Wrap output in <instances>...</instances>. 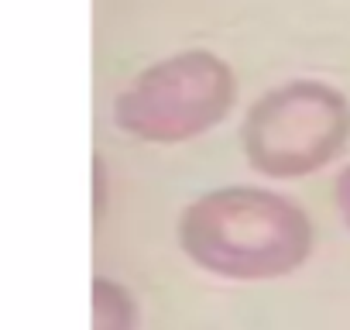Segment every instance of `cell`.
Segmentation results:
<instances>
[{
	"mask_svg": "<svg viewBox=\"0 0 350 330\" xmlns=\"http://www.w3.org/2000/svg\"><path fill=\"white\" fill-rule=\"evenodd\" d=\"M186 258L230 282L282 279L312 255L316 231L309 214L258 186H224L196 196L179 217Z\"/></svg>",
	"mask_w": 350,
	"mask_h": 330,
	"instance_id": "6da1fadb",
	"label": "cell"
},
{
	"mask_svg": "<svg viewBox=\"0 0 350 330\" xmlns=\"http://www.w3.org/2000/svg\"><path fill=\"white\" fill-rule=\"evenodd\" d=\"M350 141V100L323 79H288L268 90L241 124L251 169L299 179L329 165Z\"/></svg>",
	"mask_w": 350,
	"mask_h": 330,
	"instance_id": "7a4b0ae2",
	"label": "cell"
},
{
	"mask_svg": "<svg viewBox=\"0 0 350 330\" xmlns=\"http://www.w3.org/2000/svg\"><path fill=\"white\" fill-rule=\"evenodd\" d=\"M237 97L230 66L206 52H175L144 73L113 100V124L151 144H179L217 127Z\"/></svg>",
	"mask_w": 350,
	"mask_h": 330,
	"instance_id": "3957f363",
	"label": "cell"
},
{
	"mask_svg": "<svg viewBox=\"0 0 350 330\" xmlns=\"http://www.w3.org/2000/svg\"><path fill=\"white\" fill-rule=\"evenodd\" d=\"M93 330H137V306L124 285L110 279L93 282Z\"/></svg>",
	"mask_w": 350,
	"mask_h": 330,
	"instance_id": "277c9868",
	"label": "cell"
},
{
	"mask_svg": "<svg viewBox=\"0 0 350 330\" xmlns=\"http://www.w3.org/2000/svg\"><path fill=\"white\" fill-rule=\"evenodd\" d=\"M333 196H336V207H340V214H343V220H347V227H350V165L336 176Z\"/></svg>",
	"mask_w": 350,
	"mask_h": 330,
	"instance_id": "5b68a950",
	"label": "cell"
}]
</instances>
